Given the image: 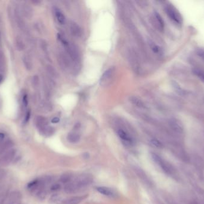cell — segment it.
Instances as JSON below:
<instances>
[{
  "label": "cell",
  "instance_id": "6da1fadb",
  "mask_svg": "<svg viewBox=\"0 0 204 204\" xmlns=\"http://www.w3.org/2000/svg\"><path fill=\"white\" fill-rule=\"evenodd\" d=\"M166 13L170 20L176 24L177 25L180 26L183 23V19L180 13L172 6H167L165 8Z\"/></svg>",
  "mask_w": 204,
  "mask_h": 204
},
{
  "label": "cell",
  "instance_id": "7a4b0ae2",
  "mask_svg": "<svg viewBox=\"0 0 204 204\" xmlns=\"http://www.w3.org/2000/svg\"><path fill=\"white\" fill-rule=\"evenodd\" d=\"M115 72H116V68L115 66H111L109 68H108L106 71H105L100 78V85L104 86L111 83V81H112L114 77L115 76Z\"/></svg>",
  "mask_w": 204,
  "mask_h": 204
},
{
  "label": "cell",
  "instance_id": "3957f363",
  "mask_svg": "<svg viewBox=\"0 0 204 204\" xmlns=\"http://www.w3.org/2000/svg\"><path fill=\"white\" fill-rule=\"evenodd\" d=\"M36 125L39 129L44 134L49 135L52 132V129L50 127H48L47 120L45 118L41 116H38L35 119Z\"/></svg>",
  "mask_w": 204,
  "mask_h": 204
},
{
  "label": "cell",
  "instance_id": "277c9868",
  "mask_svg": "<svg viewBox=\"0 0 204 204\" xmlns=\"http://www.w3.org/2000/svg\"><path fill=\"white\" fill-rule=\"evenodd\" d=\"M17 9L22 17L30 19L33 16L34 12L32 8L26 3L20 4Z\"/></svg>",
  "mask_w": 204,
  "mask_h": 204
},
{
  "label": "cell",
  "instance_id": "5b68a950",
  "mask_svg": "<svg viewBox=\"0 0 204 204\" xmlns=\"http://www.w3.org/2000/svg\"><path fill=\"white\" fill-rule=\"evenodd\" d=\"M117 135L119 137V138L122 141L123 143L128 146H131L133 144V140L131 136L128 133L127 131L124 130L123 129H118L116 131Z\"/></svg>",
  "mask_w": 204,
  "mask_h": 204
},
{
  "label": "cell",
  "instance_id": "8992f818",
  "mask_svg": "<svg viewBox=\"0 0 204 204\" xmlns=\"http://www.w3.org/2000/svg\"><path fill=\"white\" fill-rule=\"evenodd\" d=\"M169 124L171 128H172L173 130H174L176 132L181 134L183 132V130H184L183 125L182 123L181 122V121H180L178 119H175V118H173L170 119L169 122Z\"/></svg>",
  "mask_w": 204,
  "mask_h": 204
},
{
  "label": "cell",
  "instance_id": "52a82bcc",
  "mask_svg": "<svg viewBox=\"0 0 204 204\" xmlns=\"http://www.w3.org/2000/svg\"><path fill=\"white\" fill-rule=\"evenodd\" d=\"M92 179H93L92 178H91L89 176H81L77 179L76 183L74 184V185L76 189L77 188L83 187L89 185V184L91 183Z\"/></svg>",
  "mask_w": 204,
  "mask_h": 204
},
{
  "label": "cell",
  "instance_id": "ba28073f",
  "mask_svg": "<svg viewBox=\"0 0 204 204\" xmlns=\"http://www.w3.org/2000/svg\"><path fill=\"white\" fill-rule=\"evenodd\" d=\"M66 49L73 62H78L79 61V56L77 48L74 46L69 44L67 47H66Z\"/></svg>",
  "mask_w": 204,
  "mask_h": 204
},
{
  "label": "cell",
  "instance_id": "9c48e42d",
  "mask_svg": "<svg viewBox=\"0 0 204 204\" xmlns=\"http://www.w3.org/2000/svg\"><path fill=\"white\" fill-rule=\"evenodd\" d=\"M69 28H70V31L71 32V34L73 36L75 37H79L82 35L81 28L75 22L71 21L70 22Z\"/></svg>",
  "mask_w": 204,
  "mask_h": 204
},
{
  "label": "cell",
  "instance_id": "30bf717a",
  "mask_svg": "<svg viewBox=\"0 0 204 204\" xmlns=\"http://www.w3.org/2000/svg\"><path fill=\"white\" fill-rule=\"evenodd\" d=\"M129 101L134 106L140 109H147V106L142 100L135 96H131L129 98Z\"/></svg>",
  "mask_w": 204,
  "mask_h": 204
},
{
  "label": "cell",
  "instance_id": "8fae6325",
  "mask_svg": "<svg viewBox=\"0 0 204 204\" xmlns=\"http://www.w3.org/2000/svg\"><path fill=\"white\" fill-rule=\"evenodd\" d=\"M54 13L56 20L57 21L59 24H60V25H64L65 24L66 19L63 12L59 9L55 7L54 9Z\"/></svg>",
  "mask_w": 204,
  "mask_h": 204
},
{
  "label": "cell",
  "instance_id": "7c38bea8",
  "mask_svg": "<svg viewBox=\"0 0 204 204\" xmlns=\"http://www.w3.org/2000/svg\"><path fill=\"white\" fill-rule=\"evenodd\" d=\"M148 44H149V46L151 49L152 50V51H153L155 54L158 55H161L163 54L162 49L159 46L155 44L152 40H149L148 41Z\"/></svg>",
  "mask_w": 204,
  "mask_h": 204
},
{
  "label": "cell",
  "instance_id": "4fadbf2b",
  "mask_svg": "<svg viewBox=\"0 0 204 204\" xmlns=\"http://www.w3.org/2000/svg\"><path fill=\"white\" fill-rule=\"evenodd\" d=\"M96 190L97 191H99L100 193L102 195L106 196H109V197H114L115 196V193L113 191L106 187H98L96 188Z\"/></svg>",
  "mask_w": 204,
  "mask_h": 204
},
{
  "label": "cell",
  "instance_id": "5bb4252c",
  "mask_svg": "<svg viewBox=\"0 0 204 204\" xmlns=\"http://www.w3.org/2000/svg\"><path fill=\"white\" fill-rule=\"evenodd\" d=\"M153 16H154V19L156 21V23L157 24L159 28L161 30H163L164 29V27H165V23H164V21L162 17L160 15V14L158 13L157 12H155L154 14H153Z\"/></svg>",
  "mask_w": 204,
  "mask_h": 204
},
{
  "label": "cell",
  "instance_id": "9a60e30c",
  "mask_svg": "<svg viewBox=\"0 0 204 204\" xmlns=\"http://www.w3.org/2000/svg\"><path fill=\"white\" fill-rule=\"evenodd\" d=\"M67 140L72 143H75L80 140V136L78 134L75 132H70L67 136Z\"/></svg>",
  "mask_w": 204,
  "mask_h": 204
},
{
  "label": "cell",
  "instance_id": "2e32d148",
  "mask_svg": "<svg viewBox=\"0 0 204 204\" xmlns=\"http://www.w3.org/2000/svg\"><path fill=\"white\" fill-rule=\"evenodd\" d=\"M16 46L19 51H22L25 48V44L24 43L23 39L20 37H17L16 38Z\"/></svg>",
  "mask_w": 204,
  "mask_h": 204
},
{
  "label": "cell",
  "instance_id": "e0dca14e",
  "mask_svg": "<svg viewBox=\"0 0 204 204\" xmlns=\"http://www.w3.org/2000/svg\"><path fill=\"white\" fill-rule=\"evenodd\" d=\"M83 199L84 197L82 196H76L67 199L64 204H79Z\"/></svg>",
  "mask_w": 204,
  "mask_h": 204
},
{
  "label": "cell",
  "instance_id": "ac0fdd59",
  "mask_svg": "<svg viewBox=\"0 0 204 204\" xmlns=\"http://www.w3.org/2000/svg\"><path fill=\"white\" fill-rule=\"evenodd\" d=\"M23 62L27 70H31L32 68V62L31 59L27 55H24L22 58Z\"/></svg>",
  "mask_w": 204,
  "mask_h": 204
},
{
  "label": "cell",
  "instance_id": "d6986e66",
  "mask_svg": "<svg viewBox=\"0 0 204 204\" xmlns=\"http://www.w3.org/2000/svg\"><path fill=\"white\" fill-rule=\"evenodd\" d=\"M193 73L197 77L199 80H201L202 82L204 83V71L198 69V68H194L193 69Z\"/></svg>",
  "mask_w": 204,
  "mask_h": 204
},
{
  "label": "cell",
  "instance_id": "ffe728a7",
  "mask_svg": "<svg viewBox=\"0 0 204 204\" xmlns=\"http://www.w3.org/2000/svg\"><path fill=\"white\" fill-rule=\"evenodd\" d=\"M151 144L153 145L154 147H157V148H161L162 147V142L156 139V138H153V139H152L151 140Z\"/></svg>",
  "mask_w": 204,
  "mask_h": 204
},
{
  "label": "cell",
  "instance_id": "44dd1931",
  "mask_svg": "<svg viewBox=\"0 0 204 204\" xmlns=\"http://www.w3.org/2000/svg\"><path fill=\"white\" fill-rule=\"evenodd\" d=\"M173 86H174V88H175L176 90L179 93V94L183 95H184V94L185 93L184 91L183 90V89L180 86H179V85H178V84H177V83H174L173 84Z\"/></svg>",
  "mask_w": 204,
  "mask_h": 204
},
{
  "label": "cell",
  "instance_id": "7402d4cb",
  "mask_svg": "<svg viewBox=\"0 0 204 204\" xmlns=\"http://www.w3.org/2000/svg\"><path fill=\"white\" fill-rule=\"evenodd\" d=\"M70 179V176L69 175H64L61 177V181L63 183H67Z\"/></svg>",
  "mask_w": 204,
  "mask_h": 204
},
{
  "label": "cell",
  "instance_id": "603a6c76",
  "mask_svg": "<svg viewBox=\"0 0 204 204\" xmlns=\"http://www.w3.org/2000/svg\"><path fill=\"white\" fill-rule=\"evenodd\" d=\"M28 104V101H27V98L26 95H24V96L23 97V104L25 106V107H26Z\"/></svg>",
  "mask_w": 204,
  "mask_h": 204
},
{
  "label": "cell",
  "instance_id": "cb8c5ba5",
  "mask_svg": "<svg viewBox=\"0 0 204 204\" xmlns=\"http://www.w3.org/2000/svg\"><path fill=\"white\" fill-rule=\"evenodd\" d=\"M59 188H60V185L58 184H55L52 186L51 189L52 191H57V190L59 189Z\"/></svg>",
  "mask_w": 204,
  "mask_h": 204
},
{
  "label": "cell",
  "instance_id": "d4e9b609",
  "mask_svg": "<svg viewBox=\"0 0 204 204\" xmlns=\"http://www.w3.org/2000/svg\"><path fill=\"white\" fill-rule=\"evenodd\" d=\"M60 122V119L58 117H54L52 120H51V122L53 123H57Z\"/></svg>",
  "mask_w": 204,
  "mask_h": 204
},
{
  "label": "cell",
  "instance_id": "484cf974",
  "mask_svg": "<svg viewBox=\"0 0 204 204\" xmlns=\"http://www.w3.org/2000/svg\"><path fill=\"white\" fill-rule=\"evenodd\" d=\"M30 118V111H27V113H26V115L25 119V122L26 123L27 122H28L29 119Z\"/></svg>",
  "mask_w": 204,
  "mask_h": 204
},
{
  "label": "cell",
  "instance_id": "4316f807",
  "mask_svg": "<svg viewBox=\"0 0 204 204\" xmlns=\"http://www.w3.org/2000/svg\"><path fill=\"white\" fill-rule=\"evenodd\" d=\"M2 80H3V77H2V75L0 74V83H1Z\"/></svg>",
  "mask_w": 204,
  "mask_h": 204
},
{
  "label": "cell",
  "instance_id": "83f0119b",
  "mask_svg": "<svg viewBox=\"0 0 204 204\" xmlns=\"http://www.w3.org/2000/svg\"><path fill=\"white\" fill-rule=\"evenodd\" d=\"M1 100H0V107H1Z\"/></svg>",
  "mask_w": 204,
  "mask_h": 204
}]
</instances>
